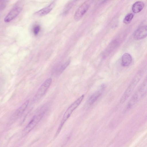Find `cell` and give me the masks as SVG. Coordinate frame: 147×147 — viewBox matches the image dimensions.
I'll list each match as a JSON object with an SVG mask.
<instances>
[{
  "label": "cell",
  "mask_w": 147,
  "mask_h": 147,
  "mask_svg": "<svg viewBox=\"0 0 147 147\" xmlns=\"http://www.w3.org/2000/svg\"><path fill=\"white\" fill-rule=\"evenodd\" d=\"M104 88V86L102 85L100 89L96 91L91 95L88 101L89 105H91L95 102L101 94Z\"/></svg>",
  "instance_id": "9c48e42d"
},
{
  "label": "cell",
  "mask_w": 147,
  "mask_h": 147,
  "mask_svg": "<svg viewBox=\"0 0 147 147\" xmlns=\"http://www.w3.org/2000/svg\"><path fill=\"white\" fill-rule=\"evenodd\" d=\"M40 26L38 24H36L33 27V31L35 35H37L38 34L40 30Z\"/></svg>",
  "instance_id": "ac0fdd59"
},
{
  "label": "cell",
  "mask_w": 147,
  "mask_h": 147,
  "mask_svg": "<svg viewBox=\"0 0 147 147\" xmlns=\"http://www.w3.org/2000/svg\"><path fill=\"white\" fill-rule=\"evenodd\" d=\"M29 100L28 99L24 102L15 111L13 117L15 118L20 117L24 112L28 105Z\"/></svg>",
  "instance_id": "30bf717a"
},
{
  "label": "cell",
  "mask_w": 147,
  "mask_h": 147,
  "mask_svg": "<svg viewBox=\"0 0 147 147\" xmlns=\"http://www.w3.org/2000/svg\"><path fill=\"white\" fill-rule=\"evenodd\" d=\"M147 36V26H142L135 32L134 37L136 40L143 39Z\"/></svg>",
  "instance_id": "52a82bcc"
},
{
  "label": "cell",
  "mask_w": 147,
  "mask_h": 147,
  "mask_svg": "<svg viewBox=\"0 0 147 147\" xmlns=\"http://www.w3.org/2000/svg\"><path fill=\"white\" fill-rule=\"evenodd\" d=\"M52 80L51 78H49L41 85L34 98V101L38 100L45 94L51 85Z\"/></svg>",
  "instance_id": "277c9868"
},
{
  "label": "cell",
  "mask_w": 147,
  "mask_h": 147,
  "mask_svg": "<svg viewBox=\"0 0 147 147\" xmlns=\"http://www.w3.org/2000/svg\"><path fill=\"white\" fill-rule=\"evenodd\" d=\"M93 2L91 0L84 2L77 9L74 15V19L77 21L80 20L87 12Z\"/></svg>",
  "instance_id": "3957f363"
},
{
  "label": "cell",
  "mask_w": 147,
  "mask_h": 147,
  "mask_svg": "<svg viewBox=\"0 0 147 147\" xmlns=\"http://www.w3.org/2000/svg\"><path fill=\"white\" fill-rule=\"evenodd\" d=\"M22 9L21 4L20 3H16L4 18V22L7 23L13 20L18 15Z\"/></svg>",
  "instance_id": "5b68a950"
},
{
  "label": "cell",
  "mask_w": 147,
  "mask_h": 147,
  "mask_svg": "<svg viewBox=\"0 0 147 147\" xmlns=\"http://www.w3.org/2000/svg\"><path fill=\"white\" fill-rule=\"evenodd\" d=\"M134 17V15L132 13H128L125 17L123 20V22L127 24L129 23Z\"/></svg>",
  "instance_id": "e0dca14e"
},
{
  "label": "cell",
  "mask_w": 147,
  "mask_h": 147,
  "mask_svg": "<svg viewBox=\"0 0 147 147\" xmlns=\"http://www.w3.org/2000/svg\"><path fill=\"white\" fill-rule=\"evenodd\" d=\"M138 95L137 93L134 94L128 102L127 105L128 108H130L136 102L138 99Z\"/></svg>",
  "instance_id": "2e32d148"
},
{
  "label": "cell",
  "mask_w": 147,
  "mask_h": 147,
  "mask_svg": "<svg viewBox=\"0 0 147 147\" xmlns=\"http://www.w3.org/2000/svg\"><path fill=\"white\" fill-rule=\"evenodd\" d=\"M142 75L141 72L140 71L138 72L135 75L123 94L120 100L121 103H123L130 96L140 80Z\"/></svg>",
  "instance_id": "6da1fadb"
},
{
  "label": "cell",
  "mask_w": 147,
  "mask_h": 147,
  "mask_svg": "<svg viewBox=\"0 0 147 147\" xmlns=\"http://www.w3.org/2000/svg\"><path fill=\"white\" fill-rule=\"evenodd\" d=\"M132 61L131 55L128 53H125L123 55L121 58V64L124 67L129 65Z\"/></svg>",
  "instance_id": "7c38bea8"
},
{
  "label": "cell",
  "mask_w": 147,
  "mask_h": 147,
  "mask_svg": "<svg viewBox=\"0 0 147 147\" xmlns=\"http://www.w3.org/2000/svg\"><path fill=\"white\" fill-rule=\"evenodd\" d=\"M8 1H9L7 0H1L0 1V10L1 11L5 9Z\"/></svg>",
  "instance_id": "d6986e66"
},
{
  "label": "cell",
  "mask_w": 147,
  "mask_h": 147,
  "mask_svg": "<svg viewBox=\"0 0 147 147\" xmlns=\"http://www.w3.org/2000/svg\"><path fill=\"white\" fill-rule=\"evenodd\" d=\"M70 63V60H68L61 65L57 70V75H59L61 74L68 66Z\"/></svg>",
  "instance_id": "9a60e30c"
},
{
  "label": "cell",
  "mask_w": 147,
  "mask_h": 147,
  "mask_svg": "<svg viewBox=\"0 0 147 147\" xmlns=\"http://www.w3.org/2000/svg\"><path fill=\"white\" fill-rule=\"evenodd\" d=\"M55 5V2L53 1L46 7L40 9L35 13V14L38 16H42L49 13L53 8Z\"/></svg>",
  "instance_id": "ba28073f"
},
{
  "label": "cell",
  "mask_w": 147,
  "mask_h": 147,
  "mask_svg": "<svg viewBox=\"0 0 147 147\" xmlns=\"http://www.w3.org/2000/svg\"><path fill=\"white\" fill-rule=\"evenodd\" d=\"M117 45V40H114L112 41L103 52V57L105 58L116 47Z\"/></svg>",
  "instance_id": "8fae6325"
},
{
  "label": "cell",
  "mask_w": 147,
  "mask_h": 147,
  "mask_svg": "<svg viewBox=\"0 0 147 147\" xmlns=\"http://www.w3.org/2000/svg\"><path fill=\"white\" fill-rule=\"evenodd\" d=\"M76 1L75 0L70 1L66 4L63 11V15H66L68 13L71 8L75 4Z\"/></svg>",
  "instance_id": "5bb4252c"
},
{
  "label": "cell",
  "mask_w": 147,
  "mask_h": 147,
  "mask_svg": "<svg viewBox=\"0 0 147 147\" xmlns=\"http://www.w3.org/2000/svg\"><path fill=\"white\" fill-rule=\"evenodd\" d=\"M84 95L81 96L68 108L63 115L62 120L57 131V134H58L59 132L65 122L70 117L73 112L81 103L84 98Z\"/></svg>",
  "instance_id": "7a4b0ae2"
},
{
  "label": "cell",
  "mask_w": 147,
  "mask_h": 147,
  "mask_svg": "<svg viewBox=\"0 0 147 147\" xmlns=\"http://www.w3.org/2000/svg\"><path fill=\"white\" fill-rule=\"evenodd\" d=\"M45 111L34 116L23 130L25 134L29 132L37 124L43 116Z\"/></svg>",
  "instance_id": "8992f818"
},
{
  "label": "cell",
  "mask_w": 147,
  "mask_h": 147,
  "mask_svg": "<svg viewBox=\"0 0 147 147\" xmlns=\"http://www.w3.org/2000/svg\"><path fill=\"white\" fill-rule=\"evenodd\" d=\"M144 6V4L143 2L141 1H136L132 5V11L134 13H138L142 10Z\"/></svg>",
  "instance_id": "4fadbf2b"
}]
</instances>
